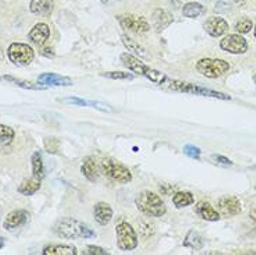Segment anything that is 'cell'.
I'll list each match as a JSON object with an SVG mask.
<instances>
[{"mask_svg": "<svg viewBox=\"0 0 256 255\" xmlns=\"http://www.w3.org/2000/svg\"><path fill=\"white\" fill-rule=\"evenodd\" d=\"M54 234L67 240H77V238H94L96 233L90 229L88 224L80 222L74 217H63L58 220L53 226Z\"/></svg>", "mask_w": 256, "mask_h": 255, "instance_id": "obj_1", "label": "cell"}, {"mask_svg": "<svg viewBox=\"0 0 256 255\" xmlns=\"http://www.w3.org/2000/svg\"><path fill=\"white\" fill-rule=\"evenodd\" d=\"M120 59H122V64L127 67L128 70L132 71L135 74L146 77L148 80H150L152 83L158 84V85H164L167 80H168V77H167L164 73H162V71L156 70V69L149 67L148 64L144 63L141 59L136 58V56L132 55L131 52L122 53V56H120Z\"/></svg>", "mask_w": 256, "mask_h": 255, "instance_id": "obj_2", "label": "cell"}, {"mask_svg": "<svg viewBox=\"0 0 256 255\" xmlns=\"http://www.w3.org/2000/svg\"><path fill=\"white\" fill-rule=\"evenodd\" d=\"M136 208L141 210L144 215L149 217H162L166 215L167 206L164 201L158 195L156 192L152 191H142L136 197Z\"/></svg>", "mask_w": 256, "mask_h": 255, "instance_id": "obj_3", "label": "cell"}, {"mask_svg": "<svg viewBox=\"0 0 256 255\" xmlns=\"http://www.w3.org/2000/svg\"><path fill=\"white\" fill-rule=\"evenodd\" d=\"M168 84V88L174 91H180V92H186V94H194V95L208 96V98H216V99H222V101H231V96L218 91L209 90L205 87H200L196 84L186 83V81H178V80H167L166 84Z\"/></svg>", "mask_w": 256, "mask_h": 255, "instance_id": "obj_4", "label": "cell"}, {"mask_svg": "<svg viewBox=\"0 0 256 255\" xmlns=\"http://www.w3.org/2000/svg\"><path fill=\"white\" fill-rule=\"evenodd\" d=\"M100 170L110 180L117 181L120 184H127L132 181V173L127 166H124L122 162L112 159V158H106L100 162Z\"/></svg>", "mask_w": 256, "mask_h": 255, "instance_id": "obj_5", "label": "cell"}, {"mask_svg": "<svg viewBox=\"0 0 256 255\" xmlns=\"http://www.w3.org/2000/svg\"><path fill=\"white\" fill-rule=\"evenodd\" d=\"M117 247L122 251H134L138 247V234L127 220H120L116 226Z\"/></svg>", "mask_w": 256, "mask_h": 255, "instance_id": "obj_6", "label": "cell"}, {"mask_svg": "<svg viewBox=\"0 0 256 255\" xmlns=\"http://www.w3.org/2000/svg\"><path fill=\"white\" fill-rule=\"evenodd\" d=\"M196 70L208 78H220L230 71V63L223 59L204 58L198 60Z\"/></svg>", "mask_w": 256, "mask_h": 255, "instance_id": "obj_7", "label": "cell"}, {"mask_svg": "<svg viewBox=\"0 0 256 255\" xmlns=\"http://www.w3.org/2000/svg\"><path fill=\"white\" fill-rule=\"evenodd\" d=\"M7 56L17 66H30L34 62L35 52L28 44L13 42L7 49Z\"/></svg>", "mask_w": 256, "mask_h": 255, "instance_id": "obj_8", "label": "cell"}, {"mask_svg": "<svg viewBox=\"0 0 256 255\" xmlns=\"http://www.w3.org/2000/svg\"><path fill=\"white\" fill-rule=\"evenodd\" d=\"M117 21L120 23L122 28L135 34H145L150 30V24L144 16H135V14H120L117 16Z\"/></svg>", "mask_w": 256, "mask_h": 255, "instance_id": "obj_9", "label": "cell"}, {"mask_svg": "<svg viewBox=\"0 0 256 255\" xmlns=\"http://www.w3.org/2000/svg\"><path fill=\"white\" fill-rule=\"evenodd\" d=\"M248 41L241 34H228L220 41V49L232 55H244L248 52Z\"/></svg>", "mask_w": 256, "mask_h": 255, "instance_id": "obj_10", "label": "cell"}, {"mask_svg": "<svg viewBox=\"0 0 256 255\" xmlns=\"http://www.w3.org/2000/svg\"><path fill=\"white\" fill-rule=\"evenodd\" d=\"M218 213L222 216L231 217L237 216L241 213L242 210V205L241 201L237 197H232V195H224L218 201Z\"/></svg>", "mask_w": 256, "mask_h": 255, "instance_id": "obj_11", "label": "cell"}, {"mask_svg": "<svg viewBox=\"0 0 256 255\" xmlns=\"http://www.w3.org/2000/svg\"><path fill=\"white\" fill-rule=\"evenodd\" d=\"M30 220V213L26 209L12 210L3 222V227L7 231H14L22 226H26V222Z\"/></svg>", "mask_w": 256, "mask_h": 255, "instance_id": "obj_12", "label": "cell"}, {"mask_svg": "<svg viewBox=\"0 0 256 255\" xmlns=\"http://www.w3.org/2000/svg\"><path fill=\"white\" fill-rule=\"evenodd\" d=\"M205 31L213 37V38H218V37H223L226 35L230 26H228V21L224 20L223 17H218V16H212L209 19L206 20L205 23Z\"/></svg>", "mask_w": 256, "mask_h": 255, "instance_id": "obj_13", "label": "cell"}, {"mask_svg": "<svg viewBox=\"0 0 256 255\" xmlns=\"http://www.w3.org/2000/svg\"><path fill=\"white\" fill-rule=\"evenodd\" d=\"M38 83L45 87H71L72 80L70 77L60 76L56 73H44L38 77Z\"/></svg>", "mask_w": 256, "mask_h": 255, "instance_id": "obj_14", "label": "cell"}, {"mask_svg": "<svg viewBox=\"0 0 256 255\" xmlns=\"http://www.w3.org/2000/svg\"><path fill=\"white\" fill-rule=\"evenodd\" d=\"M50 38V27L46 23H38L32 27V30L28 34V39L35 45L42 46L48 39Z\"/></svg>", "mask_w": 256, "mask_h": 255, "instance_id": "obj_15", "label": "cell"}, {"mask_svg": "<svg viewBox=\"0 0 256 255\" xmlns=\"http://www.w3.org/2000/svg\"><path fill=\"white\" fill-rule=\"evenodd\" d=\"M195 212L199 217H202L204 220H208V222H218L222 217L218 210L214 209L208 201H199L195 206Z\"/></svg>", "mask_w": 256, "mask_h": 255, "instance_id": "obj_16", "label": "cell"}, {"mask_svg": "<svg viewBox=\"0 0 256 255\" xmlns=\"http://www.w3.org/2000/svg\"><path fill=\"white\" fill-rule=\"evenodd\" d=\"M30 10L39 17H49L54 10V0H31Z\"/></svg>", "mask_w": 256, "mask_h": 255, "instance_id": "obj_17", "label": "cell"}, {"mask_svg": "<svg viewBox=\"0 0 256 255\" xmlns=\"http://www.w3.org/2000/svg\"><path fill=\"white\" fill-rule=\"evenodd\" d=\"M94 217L99 224L106 226L112 222L113 219V209L109 204L106 202H98L94 208Z\"/></svg>", "mask_w": 256, "mask_h": 255, "instance_id": "obj_18", "label": "cell"}, {"mask_svg": "<svg viewBox=\"0 0 256 255\" xmlns=\"http://www.w3.org/2000/svg\"><path fill=\"white\" fill-rule=\"evenodd\" d=\"M99 165H98V162L94 156H88V158H85L82 162V166H81V172L82 174L86 177V179L92 181V183H95L99 179Z\"/></svg>", "mask_w": 256, "mask_h": 255, "instance_id": "obj_19", "label": "cell"}, {"mask_svg": "<svg viewBox=\"0 0 256 255\" xmlns=\"http://www.w3.org/2000/svg\"><path fill=\"white\" fill-rule=\"evenodd\" d=\"M154 27L162 31V30H166L167 27L170 26L172 23H173V17H172V14L167 13L166 10H163V9H156L154 12Z\"/></svg>", "mask_w": 256, "mask_h": 255, "instance_id": "obj_20", "label": "cell"}, {"mask_svg": "<svg viewBox=\"0 0 256 255\" xmlns=\"http://www.w3.org/2000/svg\"><path fill=\"white\" fill-rule=\"evenodd\" d=\"M206 13V7L199 2H188L182 7V16L186 19H196Z\"/></svg>", "mask_w": 256, "mask_h": 255, "instance_id": "obj_21", "label": "cell"}, {"mask_svg": "<svg viewBox=\"0 0 256 255\" xmlns=\"http://www.w3.org/2000/svg\"><path fill=\"white\" fill-rule=\"evenodd\" d=\"M40 180L36 179V177H32L30 180H26L22 181L18 187V192L26 195V197H31L35 192H38L40 190Z\"/></svg>", "mask_w": 256, "mask_h": 255, "instance_id": "obj_22", "label": "cell"}, {"mask_svg": "<svg viewBox=\"0 0 256 255\" xmlns=\"http://www.w3.org/2000/svg\"><path fill=\"white\" fill-rule=\"evenodd\" d=\"M204 245H205V240H204V237L200 236L198 231H195V230H191V231L186 234V240H184V247L195 249V251L202 249L204 248Z\"/></svg>", "mask_w": 256, "mask_h": 255, "instance_id": "obj_23", "label": "cell"}, {"mask_svg": "<svg viewBox=\"0 0 256 255\" xmlns=\"http://www.w3.org/2000/svg\"><path fill=\"white\" fill-rule=\"evenodd\" d=\"M195 202V197L194 194L190 191H178L174 194L173 197V204L176 205V208L178 209H182V208H186Z\"/></svg>", "mask_w": 256, "mask_h": 255, "instance_id": "obj_24", "label": "cell"}, {"mask_svg": "<svg viewBox=\"0 0 256 255\" xmlns=\"http://www.w3.org/2000/svg\"><path fill=\"white\" fill-rule=\"evenodd\" d=\"M122 44H124V46H126L131 53H135V55L142 56V58H146L148 56V52L145 51V48L140 45V42H136V41L131 38V37H128V35H122Z\"/></svg>", "mask_w": 256, "mask_h": 255, "instance_id": "obj_25", "label": "cell"}, {"mask_svg": "<svg viewBox=\"0 0 256 255\" xmlns=\"http://www.w3.org/2000/svg\"><path fill=\"white\" fill-rule=\"evenodd\" d=\"M78 251L72 245H48L44 249V255H77Z\"/></svg>", "mask_w": 256, "mask_h": 255, "instance_id": "obj_26", "label": "cell"}, {"mask_svg": "<svg viewBox=\"0 0 256 255\" xmlns=\"http://www.w3.org/2000/svg\"><path fill=\"white\" fill-rule=\"evenodd\" d=\"M32 162V174L34 177L42 180L45 177V169H44V159H42V153L40 152H34L31 158Z\"/></svg>", "mask_w": 256, "mask_h": 255, "instance_id": "obj_27", "label": "cell"}, {"mask_svg": "<svg viewBox=\"0 0 256 255\" xmlns=\"http://www.w3.org/2000/svg\"><path fill=\"white\" fill-rule=\"evenodd\" d=\"M14 135H16V133H14L13 128L0 123V145H8V144H12L14 140Z\"/></svg>", "mask_w": 256, "mask_h": 255, "instance_id": "obj_28", "label": "cell"}, {"mask_svg": "<svg viewBox=\"0 0 256 255\" xmlns=\"http://www.w3.org/2000/svg\"><path fill=\"white\" fill-rule=\"evenodd\" d=\"M3 78L7 80V81H10V83H14L16 85H18V87H21V88H24V90H34V91L45 90V87H44V85H35V84L30 83V81H22V80H20V78H16V77L4 76Z\"/></svg>", "mask_w": 256, "mask_h": 255, "instance_id": "obj_29", "label": "cell"}, {"mask_svg": "<svg viewBox=\"0 0 256 255\" xmlns=\"http://www.w3.org/2000/svg\"><path fill=\"white\" fill-rule=\"evenodd\" d=\"M234 30L238 32V34H241V35H245V34H248L250 32V30H254V21L248 17H244L240 21H237V24L234 27Z\"/></svg>", "mask_w": 256, "mask_h": 255, "instance_id": "obj_30", "label": "cell"}, {"mask_svg": "<svg viewBox=\"0 0 256 255\" xmlns=\"http://www.w3.org/2000/svg\"><path fill=\"white\" fill-rule=\"evenodd\" d=\"M102 76L106 78H112V80H132L134 78L131 73H126V71H106Z\"/></svg>", "mask_w": 256, "mask_h": 255, "instance_id": "obj_31", "label": "cell"}, {"mask_svg": "<svg viewBox=\"0 0 256 255\" xmlns=\"http://www.w3.org/2000/svg\"><path fill=\"white\" fill-rule=\"evenodd\" d=\"M182 152L186 153V156L194 158V159H199V158H200V155H202L200 148L195 147V145H192V144H186V145H184V148H182Z\"/></svg>", "mask_w": 256, "mask_h": 255, "instance_id": "obj_32", "label": "cell"}, {"mask_svg": "<svg viewBox=\"0 0 256 255\" xmlns=\"http://www.w3.org/2000/svg\"><path fill=\"white\" fill-rule=\"evenodd\" d=\"M45 148L49 153H58L60 151V142L58 138H46L45 140Z\"/></svg>", "mask_w": 256, "mask_h": 255, "instance_id": "obj_33", "label": "cell"}, {"mask_svg": "<svg viewBox=\"0 0 256 255\" xmlns=\"http://www.w3.org/2000/svg\"><path fill=\"white\" fill-rule=\"evenodd\" d=\"M212 159L214 160L216 163H218V165L222 166H232L234 165V162L231 159H228V158H226V156H223V155H216V153H213L212 155Z\"/></svg>", "mask_w": 256, "mask_h": 255, "instance_id": "obj_34", "label": "cell"}, {"mask_svg": "<svg viewBox=\"0 0 256 255\" xmlns=\"http://www.w3.org/2000/svg\"><path fill=\"white\" fill-rule=\"evenodd\" d=\"M85 254H88V255H108L109 252H108L106 249L100 248V247H96V245H88V247H86V251H85Z\"/></svg>", "mask_w": 256, "mask_h": 255, "instance_id": "obj_35", "label": "cell"}, {"mask_svg": "<svg viewBox=\"0 0 256 255\" xmlns=\"http://www.w3.org/2000/svg\"><path fill=\"white\" fill-rule=\"evenodd\" d=\"M63 102L68 103V105H74V106H88L90 105V102L80 99V98H66V99H63Z\"/></svg>", "mask_w": 256, "mask_h": 255, "instance_id": "obj_36", "label": "cell"}, {"mask_svg": "<svg viewBox=\"0 0 256 255\" xmlns=\"http://www.w3.org/2000/svg\"><path fill=\"white\" fill-rule=\"evenodd\" d=\"M90 105H92V106L96 109H100L103 112H112V108H109L108 105H103V103L100 102H90Z\"/></svg>", "mask_w": 256, "mask_h": 255, "instance_id": "obj_37", "label": "cell"}, {"mask_svg": "<svg viewBox=\"0 0 256 255\" xmlns=\"http://www.w3.org/2000/svg\"><path fill=\"white\" fill-rule=\"evenodd\" d=\"M40 53H42L44 56H46V58H54V55H56L54 51H53V48H45Z\"/></svg>", "mask_w": 256, "mask_h": 255, "instance_id": "obj_38", "label": "cell"}, {"mask_svg": "<svg viewBox=\"0 0 256 255\" xmlns=\"http://www.w3.org/2000/svg\"><path fill=\"white\" fill-rule=\"evenodd\" d=\"M4 245H6V240H4V238H3V237L0 236V249L3 248V247H4Z\"/></svg>", "mask_w": 256, "mask_h": 255, "instance_id": "obj_39", "label": "cell"}, {"mask_svg": "<svg viewBox=\"0 0 256 255\" xmlns=\"http://www.w3.org/2000/svg\"><path fill=\"white\" fill-rule=\"evenodd\" d=\"M4 59V52H3V49H2V46H0V62Z\"/></svg>", "mask_w": 256, "mask_h": 255, "instance_id": "obj_40", "label": "cell"}, {"mask_svg": "<svg viewBox=\"0 0 256 255\" xmlns=\"http://www.w3.org/2000/svg\"><path fill=\"white\" fill-rule=\"evenodd\" d=\"M103 5H108V3H110V2H116V0H100Z\"/></svg>", "mask_w": 256, "mask_h": 255, "instance_id": "obj_41", "label": "cell"}, {"mask_svg": "<svg viewBox=\"0 0 256 255\" xmlns=\"http://www.w3.org/2000/svg\"><path fill=\"white\" fill-rule=\"evenodd\" d=\"M254 34H255V38H256V24H255V27H254Z\"/></svg>", "mask_w": 256, "mask_h": 255, "instance_id": "obj_42", "label": "cell"}, {"mask_svg": "<svg viewBox=\"0 0 256 255\" xmlns=\"http://www.w3.org/2000/svg\"><path fill=\"white\" fill-rule=\"evenodd\" d=\"M252 170H255L256 172V166H254V167H252Z\"/></svg>", "mask_w": 256, "mask_h": 255, "instance_id": "obj_43", "label": "cell"}, {"mask_svg": "<svg viewBox=\"0 0 256 255\" xmlns=\"http://www.w3.org/2000/svg\"><path fill=\"white\" fill-rule=\"evenodd\" d=\"M254 80H255V84H256V74H255V77H254Z\"/></svg>", "mask_w": 256, "mask_h": 255, "instance_id": "obj_44", "label": "cell"}, {"mask_svg": "<svg viewBox=\"0 0 256 255\" xmlns=\"http://www.w3.org/2000/svg\"><path fill=\"white\" fill-rule=\"evenodd\" d=\"M0 80H2V77H0Z\"/></svg>", "mask_w": 256, "mask_h": 255, "instance_id": "obj_45", "label": "cell"}]
</instances>
